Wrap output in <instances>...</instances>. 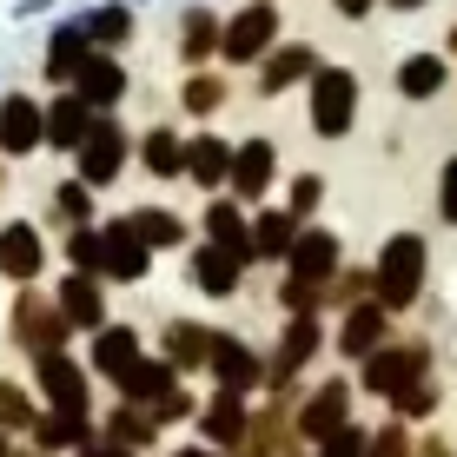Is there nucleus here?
I'll return each instance as SVG.
<instances>
[{
	"label": "nucleus",
	"instance_id": "6e6552de",
	"mask_svg": "<svg viewBox=\"0 0 457 457\" xmlns=\"http://www.w3.org/2000/svg\"><path fill=\"white\" fill-rule=\"evenodd\" d=\"M120 160H126V133L100 120V126L87 133V146H80V179H87V186H106V179L120 172Z\"/></svg>",
	"mask_w": 457,
	"mask_h": 457
},
{
	"label": "nucleus",
	"instance_id": "3c124183",
	"mask_svg": "<svg viewBox=\"0 0 457 457\" xmlns=\"http://www.w3.org/2000/svg\"><path fill=\"white\" fill-rule=\"evenodd\" d=\"M0 457H7V445H0Z\"/></svg>",
	"mask_w": 457,
	"mask_h": 457
},
{
	"label": "nucleus",
	"instance_id": "7ed1b4c3",
	"mask_svg": "<svg viewBox=\"0 0 457 457\" xmlns=\"http://www.w3.org/2000/svg\"><path fill=\"white\" fill-rule=\"evenodd\" d=\"M424 378V345H385V352H371L365 365V385L378 398H398V391H411Z\"/></svg>",
	"mask_w": 457,
	"mask_h": 457
},
{
	"label": "nucleus",
	"instance_id": "ddd939ff",
	"mask_svg": "<svg viewBox=\"0 0 457 457\" xmlns=\"http://www.w3.org/2000/svg\"><path fill=\"white\" fill-rule=\"evenodd\" d=\"M385 312L391 305H352V312H345V325H338V352H352V358L385 352Z\"/></svg>",
	"mask_w": 457,
	"mask_h": 457
},
{
	"label": "nucleus",
	"instance_id": "5701e85b",
	"mask_svg": "<svg viewBox=\"0 0 457 457\" xmlns=\"http://www.w3.org/2000/svg\"><path fill=\"white\" fill-rule=\"evenodd\" d=\"M87 27H60L54 34V60H46V73L54 80H80V67H87Z\"/></svg>",
	"mask_w": 457,
	"mask_h": 457
},
{
	"label": "nucleus",
	"instance_id": "c03bdc74",
	"mask_svg": "<svg viewBox=\"0 0 457 457\" xmlns=\"http://www.w3.org/2000/svg\"><path fill=\"white\" fill-rule=\"evenodd\" d=\"M126 34V13L113 7V13H100V21H93V40H120Z\"/></svg>",
	"mask_w": 457,
	"mask_h": 457
},
{
	"label": "nucleus",
	"instance_id": "2eb2a0df",
	"mask_svg": "<svg viewBox=\"0 0 457 457\" xmlns=\"http://www.w3.org/2000/svg\"><path fill=\"white\" fill-rule=\"evenodd\" d=\"M265 186H272V146H265V139H245V146L232 153V193L259 199Z\"/></svg>",
	"mask_w": 457,
	"mask_h": 457
},
{
	"label": "nucleus",
	"instance_id": "2f4dec72",
	"mask_svg": "<svg viewBox=\"0 0 457 457\" xmlns=\"http://www.w3.org/2000/svg\"><path fill=\"white\" fill-rule=\"evenodd\" d=\"M106 431H113V445L139 451V445H153V431H160V418H146V411H133V404H126V411H113V424H106Z\"/></svg>",
	"mask_w": 457,
	"mask_h": 457
},
{
	"label": "nucleus",
	"instance_id": "f257e3e1",
	"mask_svg": "<svg viewBox=\"0 0 457 457\" xmlns=\"http://www.w3.org/2000/svg\"><path fill=\"white\" fill-rule=\"evenodd\" d=\"M378 305H391V312H404L418 298V286H424V239L418 232H398L385 252H378Z\"/></svg>",
	"mask_w": 457,
	"mask_h": 457
},
{
	"label": "nucleus",
	"instance_id": "412c9836",
	"mask_svg": "<svg viewBox=\"0 0 457 457\" xmlns=\"http://www.w3.org/2000/svg\"><path fill=\"white\" fill-rule=\"evenodd\" d=\"M212 352H219V338L206 332V325H172V332H166V358H172V365H179V371L206 365Z\"/></svg>",
	"mask_w": 457,
	"mask_h": 457
},
{
	"label": "nucleus",
	"instance_id": "c756f323",
	"mask_svg": "<svg viewBox=\"0 0 457 457\" xmlns=\"http://www.w3.org/2000/svg\"><path fill=\"white\" fill-rule=\"evenodd\" d=\"M186 139L179 133H146V172H160V179H179L186 172Z\"/></svg>",
	"mask_w": 457,
	"mask_h": 457
},
{
	"label": "nucleus",
	"instance_id": "b1692460",
	"mask_svg": "<svg viewBox=\"0 0 457 457\" xmlns=\"http://www.w3.org/2000/svg\"><path fill=\"white\" fill-rule=\"evenodd\" d=\"M292 245H298L292 212H265L259 226H252V252H265V259H292Z\"/></svg>",
	"mask_w": 457,
	"mask_h": 457
},
{
	"label": "nucleus",
	"instance_id": "09e8293b",
	"mask_svg": "<svg viewBox=\"0 0 457 457\" xmlns=\"http://www.w3.org/2000/svg\"><path fill=\"white\" fill-rule=\"evenodd\" d=\"M332 7H338V13H352V21H358V13H365L371 0H332Z\"/></svg>",
	"mask_w": 457,
	"mask_h": 457
},
{
	"label": "nucleus",
	"instance_id": "4c0bfd02",
	"mask_svg": "<svg viewBox=\"0 0 457 457\" xmlns=\"http://www.w3.org/2000/svg\"><path fill=\"white\" fill-rule=\"evenodd\" d=\"M60 212H67L73 226H87V212H93V193H87L80 179H67V186H60Z\"/></svg>",
	"mask_w": 457,
	"mask_h": 457
},
{
	"label": "nucleus",
	"instance_id": "cd10ccee",
	"mask_svg": "<svg viewBox=\"0 0 457 457\" xmlns=\"http://www.w3.org/2000/svg\"><path fill=\"white\" fill-rule=\"evenodd\" d=\"M437 87H445V60L437 54H418V60L398 67V93H411V100H431Z\"/></svg>",
	"mask_w": 457,
	"mask_h": 457
},
{
	"label": "nucleus",
	"instance_id": "f704fd0d",
	"mask_svg": "<svg viewBox=\"0 0 457 457\" xmlns=\"http://www.w3.org/2000/svg\"><path fill=\"white\" fill-rule=\"evenodd\" d=\"M67 259L80 265V272H106V232H87V226H73V239H67Z\"/></svg>",
	"mask_w": 457,
	"mask_h": 457
},
{
	"label": "nucleus",
	"instance_id": "0eeeda50",
	"mask_svg": "<svg viewBox=\"0 0 457 457\" xmlns=\"http://www.w3.org/2000/svg\"><path fill=\"white\" fill-rule=\"evenodd\" d=\"M40 139H46V113L27 100V93L0 100V146H7V153H34Z\"/></svg>",
	"mask_w": 457,
	"mask_h": 457
},
{
	"label": "nucleus",
	"instance_id": "f8f14e48",
	"mask_svg": "<svg viewBox=\"0 0 457 457\" xmlns=\"http://www.w3.org/2000/svg\"><path fill=\"white\" fill-rule=\"evenodd\" d=\"M146 259H153V245L133 232V219L106 226V278H146Z\"/></svg>",
	"mask_w": 457,
	"mask_h": 457
},
{
	"label": "nucleus",
	"instance_id": "49530a36",
	"mask_svg": "<svg viewBox=\"0 0 457 457\" xmlns=\"http://www.w3.org/2000/svg\"><path fill=\"white\" fill-rule=\"evenodd\" d=\"M186 411H193V398H186V391H172V398L153 404V418H186Z\"/></svg>",
	"mask_w": 457,
	"mask_h": 457
},
{
	"label": "nucleus",
	"instance_id": "de8ad7c7",
	"mask_svg": "<svg viewBox=\"0 0 457 457\" xmlns=\"http://www.w3.org/2000/svg\"><path fill=\"white\" fill-rule=\"evenodd\" d=\"M87 457H133V451H126V445H93Z\"/></svg>",
	"mask_w": 457,
	"mask_h": 457
},
{
	"label": "nucleus",
	"instance_id": "8fccbe9b",
	"mask_svg": "<svg viewBox=\"0 0 457 457\" xmlns=\"http://www.w3.org/2000/svg\"><path fill=\"white\" fill-rule=\"evenodd\" d=\"M172 457H219V451H172Z\"/></svg>",
	"mask_w": 457,
	"mask_h": 457
},
{
	"label": "nucleus",
	"instance_id": "ea45409f",
	"mask_svg": "<svg viewBox=\"0 0 457 457\" xmlns=\"http://www.w3.org/2000/svg\"><path fill=\"white\" fill-rule=\"evenodd\" d=\"M319 457H371V437H365V431H338Z\"/></svg>",
	"mask_w": 457,
	"mask_h": 457
},
{
	"label": "nucleus",
	"instance_id": "9b49d317",
	"mask_svg": "<svg viewBox=\"0 0 457 457\" xmlns=\"http://www.w3.org/2000/svg\"><path fill=\"white\" fill-rule=\"evenodd\" d=\"M286 265H292V278H305V286H325V278L338 272V239L332 232H298Z\"/></svg>",
	"mask_w": 457,
	"mask_h": 457
},
{
	"label": "nucleus",
	"instance_id": "a878e982",
	"mask_svg": "<svg viewBox=\"0 0 457 457\" xmlns=\"http://www.w3.org/2000/svg\"><path fill=\"white\" fill-rule=\"evenodd\" d=\"M73 87H80V100H87V106H113L126 80H120V67H113V60H87Z\"/></svg>",
	"mask_w": 457,
	"mask_h": 457
},
{
	"label": "nucleus",
	"instance_id": "20e7f679",
	"mask_svg": "<svg viewBox=\"0 0 457 457\" xmlns=\"http://www.w3.org/2000/svg\"><path fill=\"white\" fill-rule=\"evenodd\" d=\"M298 431L319 437V445H332L338 431H352V385H345V378H332L325 391H312V404L298 411Z\"/></svg>",
	"mask_w": 457,
	"mask_h": 457
},
{
	"label": "nucleus",
	"instance_id": "58836bf2",
	"mask_svg": "<svg viewBox=\"0 0 457 457\" xmlns=\"http://www.w3.org/2000/svg\"><path fill=\"white\" fill-rule=\"evenodd\" d=\"M391 404H398V418H424V411H431V404H437V391H431V385H424V378H418V385H411V391H398V398H391Z\"/></svg>",
	"mask_w": 457,
	"mask_h": 457
},
{
	"label": "nucleus",
	"instance_id": "a18cd8bd",
	"mask_svg": "<svg viewBox=\"0 0 457 457\" xmlns=\"http://www.w3.org/2000/svg\"><path fill=\"white\" fill-rule=\"evenodd\" d=\"M312 206H319V179H298L292 186V212H312Z\"/></svg>",
	"mask_w": 457,
	"mask_h": 457
},
{
	"label": "nucleus",
	"instance_id": "393cba45",
	"mask_svg": "<svg viewBox=\"0 0 457 457\" xmlns=\"http://www.w3.org/2000/svg\"><path fill=\"white\" fill-rule=\"evenodd\" d=\"M312 352H319V325H312V319H292V325H286V338H278V365H272V371H278V378H292Z\"/></svg>",
	"mask_w": 457,
	"mask_h": 457
},
{
	"label": "nucleus",
	"instance_id": "4be33fe9",
	"mask_svg": "<svg viewBox=\"0 0 457 457\" xmlns=\"http://www.w3.org/2000/svg\"><path fill=\"white\" fill-rule=\"evenodd\" d=\"M206 437H212V445H239V437H245V404H239V391H219V398L206 404Z\"/></svg>",
	"mask_w": 457,
	"mask_h": 457
},
{
	"label": "nucleus",
	"instance_id": "e433bc0d",
	"mask_svg": "<svg viewBox=\"0 0 457 457\" xmlns=\"http://www.w3.org/2000/svg\"><path fill=\"white\" fill-rule=\"evenodd\" d=\"M0 424H7V431H21V424H40L21 385H0Z\"/></svg>",
	"mask_w": 457,
	"mask_h": 457
},
{
	"label": "nucleus",
	"instance_id": "423d86ee",
	"mask_svg": "<svg viewBox=\"0 0 457 457\" xmlns=\"http://www.w3.org/2000/svg\"><path fill=\"white\" fill-rule=\"evenodd\" d=\"M272 34H278V13L265 7V0H252V7L239 13V21L226 27V40H219V46H226V60H259Z\"/></svg>",
	"mask_w": 457,
	"mask_h": 457
},
{
	"label": "nucleus",
	"instance_id": "bb28decb",
	"mask_svg": "<svg viewBox=\"0 0 457 457\" xmlns=\"http://www.w3.org/2000/svg\"><path fill=\"white\" fill-rule=\"evenodd\" d=\"M206 232H212V245H232V252H245V259H252V232H245V219H239L232 199L206 206Z\"/></svg>",
	"mask_w": 457,
	"mask_h": 457
},
{
	"label": "nucleus",
	"instance_id": "c9c22d12",
	"mask_svg": "<svg viewBox=\"0 0 457 457\" xmlns=\"http://www.w3.org/2000/svg\"><path fill=\"white\" fill-rule=\"evenodd\" d=\"M179 46H186V60H206V54H212V13H186Z\"/></svg>",
	"mask_w": 457,
	"mask_h": 457
},
{
	"label": "nucleus",
	"instance_id": "37998d69",
	"mask_svg": "<svg viewBox=\"0 0 457 457\" xmlns=\"http://www.w3.org/2000/svg\"><path fill=\"white\" fill-rule=\"evenodd\" d=\"M371 457H411V445H404V431H398V424L371 437Z\"/></svg>",
	"mask_w": 457,
	"mask_h": 457
},
{
	"label": "nucleus",
	"instance_id": "473e14b6",
	"mask_svg": "<svg viewBox=\"0 0 457 457\" xmlns=\"http://www.w3.org/2000/svg\"><path fill=\"white\" fill-rule=\"evenodd\" d=\"M133 232H139V239H146V245H179V239H186V226H179V219H172V212H160V206L133 212Z\"/></svg>",
	"mask_w": 457,
	"mask_h": 457
},
{
	"label": "nucleus",
	"instance_id": "7c9ffc66",
	"mask_svg": "<svg viewBox=\"0 0 457 457\" xmlns=\"http://www.w3.org/2000/svg\"><path fill=\"white\" fill-rule=\"evenodd\" d=\"M312 67H319V60H312V46H286V54L265 67V80H259V87H265V93H278V87H292V80H305Z\"/></svg>",
	"mask_w": 457,
	"mask_h": 457
},
{
	"label": "nucleus",
	"instance_id": "a19ab883",
	"mask_svg": "<svg viewBox=\"0 0 457 457\" xmlns=\"http://www.w3.org/2000/svg\"><path fill=\"white\" fill-rule=\"evenodd\" d=\"M186 106H193V113H212L219 106V80H186Z\"/></svg>",
	"mask_w": 457,
	"mask_h": 457
},
{
	"label": "nucleus",
	"instance_id": "aec40b11",
	"mask_svg": "<svg viewBox=\"0 0 457 457\" xmlns=\"http://www.w3.org/2000/svg\"><path fill=\"white\" fill-rule=\"evenodd\" d=\"M212 371H219V385H226V391H252V385H259V358H252L239 338H219Z\"/></svg>",
	"mask_w": 457,
	"mask_h": 457
},
{
	"label": "nucleus",
	"instance_id": "72a5a7b5",
	"mask_svg": "<svg viewBox=\"0 0 457 457\" xmlns=\"http://www.w3.org/2000/svg\"><path fill=\"white\" fill-rule=\"evenodd\" d=\"M34 431H40V445H87V411H54Z\"/></svg>",
	"mask_w": 457,
	"mask_h": 457
},
{
	"label": "nucleus",
	"instance_id": "9d476101",
	"mask_svg": "<svg viewBox=\"0 0 457 457\" xmlns=\"http://www.w3.org/2000/svg\"><path fill=\"white\" fill-rule=\"evenodd\" d=\"M239 272H245V252H232V245H199L193 252V278H199V292H212V298L239 292Z\"/></svg>",
	"mask_w": 457,
	"mask_h": 457
},
{
	"label": "nucleus",
	"instance_id": "f3484780",
	"mask_svg": "<svg viewBox=\"0 0 457 457\" xmlns=\"http://www.w3.org/2000/svg\"><path fill=\"white\" fill-rule=\"evenodd\" d=\"M60 312H67V325L106 332V305H100V286H93V278H80V272H73L67 286H60Z\"/></svg>",
	"mask_w": 457,
	"mask_h": 457
},
{
	"label": "nucleus",
	"instance_id": "f03ea898",
	"mask_svg": "<svg viewBox=\"0 0 457 457\" xmlns=\"http://www.w3.org/2000/svg\"><path fill=\"white\" fill-rule=\"evenodd\" d=\"M352 113H358V80L338 73V67H325L319 80H312V126H319L325 139H338L345 126H352Z\"/></svg>",
	"mask_w": 457,
	"mask_h": 457
},
{
	"label": "nucleus",
	"instance_id": "79ce46f5",
	"mask_svg": "<svg viewBox=\"0 0 457 457\" xmlns=\"http://www.w3.org/2000/svg\"><path fill=\"white\" fill-rule=\"evenodd\" d=\"M437 212H445L451 226H457V160L445 166V179H437Z\"/></svg>",
	"mask_w": 457,
	"mask_h": 457
},
{
	"label": "nucleus",
	"instance_id": "dca6fc26",
	"mask_svg": "<svg viewBox=\"0 0 457 457\" xmlns=\"http://www.w3.org/2000/svg\"><path fill=\"white\" fill-rule=\"evenodd\" d=\"M87 133H93V113H87L80 93L54 100V113H46V139H54V146H73V153H80V146H87Z\"/></svg>",
	"mask_w": 457,
	"mask_h": 457
},
{
	"label": "nucleus",
	"instance_id": "39448f33",
	"mask_svg": "<svg viewBox=\"0 0 457 457\" xmlns=\"http://www.w3.org/2000/svg\"><path fill=\"white\" fill-rule=\"evenodd\" d=\"M13 338L27 345V352H60V345H67V312L60 305H46V298H21V305H13Z\"/></svg>",
	"mask_w": 457,
	"mask_h": 457
},
{
	"label": "nucleus",
	"instance_id": "a211bd4d",
	"mask_svg": "<svg viewBox=\"0 0 457 457\" xmlns=\"http://www.w3.org/2000/svg\"><path fill=\"white\" fill-rule=\"evenodd\" d=\"M93 365H100L106 378H126L139 365V338H133V325H106L100 338H93Z\"/></svg>",
	"mask_w": 457,
	"mask_h": 457
},
{
	"label": "nucleus",
	"instance_id": "6ab92c4d",
	"mask_svg": "<svg viewBox=\"0 0 457 457\" xmlns=\"http://www.w3.org/2000/svg\"><path fill=\"white\" fill-rule=\"evenodd\" d=\"M0 272L7 278H34L40 272V232L34 226H7L0 232Z\"/></svg>",
	"mask_w": 457,
	"mask_h": 457
},
{
	"label": "nucleus",
	"instance_id": "1a4fd4ad",
	"mask_svg": "<svg viewBox=\"0 0 457 457\" xmlns=\"http://www.w3.org/2000/svg\"><path fill=\"white\" fill-rule=\"evenodd\" d=\"M40 391L60 404V411H87V371L73 365L67 352H46L40 358Z\"/></svg>",
	"mask_w": 457,
	"mask_h": 457
},
{
	"label": "nucleus",
	"instance_id": "4468645a",
	"mask_svg": "<svg viewBox=\"0 0 457 457\" xmlns=\"http://www.w3.org/2000/svg\"><path fill=\"white\" fill-rule=\"evenodd\" d=\"M172 358H139L133 371L120 378V391H126V404H160V398H172Z\"/></svg>",
	"mask_w": 457,
	"mask_h": 457
},
{
	"label": "nucleus",
	"instance_id": "c85d7f7f",
	"mask_svg": "<svg viewBox=\"0 0 457 457\" xmlns=\"http://www.w3.org/2000/svg\"><path fill=\"white\" fill-rule=\"evenodd\" d=\"M186 172H193L199 186H219V179H232V153L219 146V139H193V153H186Z\"/></svg>",
	"mask_w": 457,
	"mask_h": 457
}]
</instances>
